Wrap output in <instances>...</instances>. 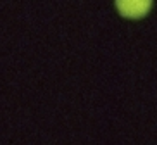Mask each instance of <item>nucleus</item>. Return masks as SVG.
I'll return each instance as SVG.
<instances>
[{
	"instance_id": "obj_1",
	"label": "nucleus",
	"mask_w": 157,
	"mask_h": 145,
	"mask_svg": "<svg viewBox=\"0 0 157 145\" xmlns=\"http://www.w3.org/2000/svg\"><path fill=\"white\" fill-rule=\"evenodd\" d=\"M116 7L123 17L140 19L148 14L152 0H116Z\"/></svg>"
}]
</instances>
